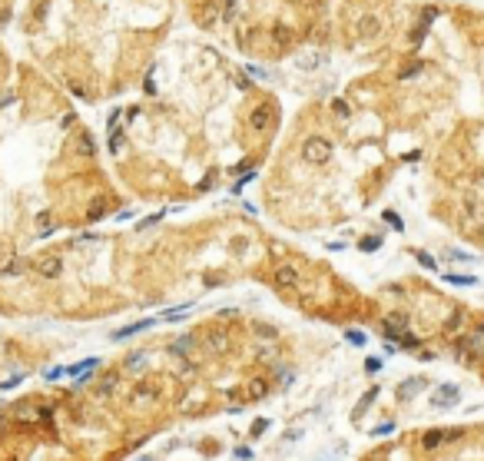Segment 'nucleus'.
Wrapping results in <instances>:
<instances>
[{"mask_svg": "<svg viewBox=\"0 0 484 461\" xmlns=\"http://www.w3.org/2000/svg\"><path fill=\"white\" fill-rule=\"evenodd\" d=\"M355 30H358V37H375V33H381V17L378 14H362Z\"/></svg>", "mask_w": 484, "mask_h": 461, "instance_id": "nucleus-1", "label": "nucleus"}, {"mask_svg": "<svg viewBox=\"0 0 484 461\" xmlns=\"http://www.w3.org/2000/svg\"><path fill=\"white\" fill-rule=\"evenodd\" d=\"M461 398V388L458 385H441V388L431 395V402H435V408H445V405H454Z\"/></svg>", "mask_w": 484, "mask_h": 461, "instance_id": "nucleus-2", "label": "nucleus"}, {"mask_svg": "<svg viewBox=\"0 0 484 461\" xmlns=\"http://www.w3.org/2000/svg\"><path fill=\"white\" fill-rule=\"evenodd\" d=\"M328 153H332V146L322 143V140H309V146H305V159H312V163L328 159Z\"/></svg>", "mask_w": 484, "mask_h": 461, "instance_id": "nucleus-3", "label": "nucleus"}, {"mask_svg": "<svg viewBox=\"0 0 484 461\" xmlns=\"http://www.w3.org/2000/svg\"><path fill=\"white\" fill-rule=\"evenodd\" d=\"M60 269H63V262H60L56 255H43V259H37V272H40V276H60Z\"/></svg>", "mask_w": 484, "mask_h": 461, "instance_id": "nucleus-4", "label": "nucleus"}, {"mask_svg": "<svg viewBox=\"0 0 484 461\" xmlns=\"http://www.w3.org/2000/svg\"><path fill=\"white\" fill-rule=\"evenodd\" d=\"M299 279H295V269H289V266H282V269H275V286L282 289H292Z\"/></svg>", "mask_w": 484, "mask_h": 461, "instance_id": "nucleus-5", "label": "nucleus"}, {"mask_svg": "<svg viewBox=\"0 0 484 461\" xmlns=\"http://www.w3.org/2000/svg\"><path fill=\"white\" fill-rule=\"evenodd\" d=\"M96 365H100V358H83V362H77V365H73V368H66V375H73V378H80V375L93 372Z\"/></svg>", "mask_w": 484, "mask_h": 461, "instance_id": "nucleus-6", "label": "nucleus"}, {"mask_svg": "<svg viewBox=\"0 0 484 461\" xmlns=\"http://www.w3.org/2000/svg\"><path fill=\"white\" fill-rule=\"evenodd\" d=\"M269 123H272V110L269 106H259V110L252 113V126L255 129H269Z\"/></svg>", "mask_w": 484, "mask_h": 461, "instance_id": "nucleus-7", "label": "nucleus"}, {"mask_svg": "<svg viewBox=\"0 0 484 461\" xmlns=\"http://www.w3.org/2000/svg\"><path fill=\"white\" fill-rule=\"evenodd\" d=\"M358 246H362V252H375V249L381 246V239H378V236H365L362 242H358Z\"/></svg>", "mask_w": 484, "mask_h": 461, "instance_id": "nucleus-8", "label": "nucleus"}, {"mask_svg": "<svg viewBox=\"0 0 484 461\" xmlns=\"http://www.w3.org/2000/svg\"><path fill=\"white\" fill-rule=\"evenodd\" d=\"M418 262L425 266V269H438V262H435V259H431L428 252H418Z\"/></svg>", "mask_w": 484, "mask_h": 461, "instance_id": "nucleus-9", "label": "nucleus"}, {"mask_svg": "<svg viewBox=\"0 0 484 461\" xmlns=\"http://www.w3.org/2000/svg\"><path fill=\"white\" fill-rule=\"evenodd\" d=\"M441 441H445V438H441V431H431L428 438H425V445L428 448H435V445H441Z\"/></svg>", "mask_w": 484, "mask_h": 461, "instance_id": "nucleus-10", "label": "nucleus"}, {"mask_svg": "<svg viewBox=\"0 0 484 461\" xmlns=\"http://www.w3.org/2000/svg\"><path fill=\"white\" fill-rule=\"evenodd\" d=\"M385 219H388V223L395 226V229H405V223H401V219H398V213H391V209L385 213Z\"/></svg>", "mask_w": 484, "mask_h": 461, "instance_id": "nucleus-11", "label": "nucleus"}, {"mask_svg": "<svg viewBox=\"0 0 484 461\" xmlns=\"http://www.w3.org/2000/svg\"><path fill=\"white\" fill-rule=\"evenodd\" d=\"M448 279H451V282H464V286H474L477 282L474 276H448Z\"/></svg>", "mask_w": 484, "mask_h": 461, "instance_id": "nucleus-12", "label": "nucleus"}, {"mask_svg": "<svg viewBox=\"0 0 484 461\" xmlns=\"http://www.w3.org/2000/svg\"><path fill=\"white\" fill-rule=\"evenodd\" d=\"M421 70V63H414V67H405V70H401V77H414V73Z\"/></svg>", "mask_w": 484, "mask_h": 461, "instance_id": "nucleus-13", "label": "nucleus"}, {"mask_svg": "<svg viewBox=\"0 0 484 461\" xmlns=\"http://www.w3.org/2000/svg\"><path fill=\"white\" fill-rule=\"evenodd\" d=\"M349 339H352L355 345H362V342H365V335H362V332H349Z\"/></svg>", "mask_w": 484, "mask_h": 461, "instance_id": "nucleus-14", "label": "nucleus"}]
</instances>
